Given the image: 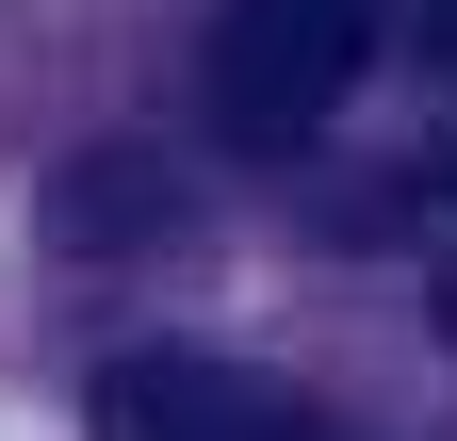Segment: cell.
Here are the masks:
<instances>
[{
  "label": "cell",
  "instance_id": "2",
  "mask_svg": "<svg viewBox=\"0 0 457 441\" xmlns=\"http://www.w3.org/2000/svg\"><path fill=\"white\" fill-rule=\"evenodd\" d=\"M98 441H327L278 376L212 360V344H131L98 376Z\"/></svg>",
  "mask_w": 457,
  "mask_h": 441
},
{
  "label": "cell",
  "instance_id": "3",
  "mask_svg": "<svg viewBox=\"0 0 457 441\" xmlns=\"http://www.w3.org/2000/svg\"><path fill=\"white\" fill-rule=\"evenodd\" d=\"M180 163L163 147H98V163H66V180H49V245H82V262H114V245H163L180 229Z\"/></svg>",
  "mask_w": 457,
  "mask_h": 441
},
{
  "label": "cell",
  "instance_id": "4",
  "mask_svg": "<svg viewBox=\"0 0 457 441\" xmlns=\"http://www.w3.org/2000/svg\"><path fill=\"white\" fill-rule=\"evenodd\" d=\"M409 33H425V66H457V0H409Z\"/></svg>",
  "mask_w": 457,
  "mask_h": 441
},
{
  "label": "cell",
  "instance_id": "1",
  "mask_svg": "<svg viewBox=\"0 0 457 441\" xmlns=\"http://www.w3.org/2000/svg\"><path fill=\"white\" fill-rule=\"evenodd\" d=\"M376 33H392V0H212V131L228 147H311L343 115V82L376 66Z\"/></svg>",
  "mask_w": 457,
  "mask_h": 441
}]
</instances>
